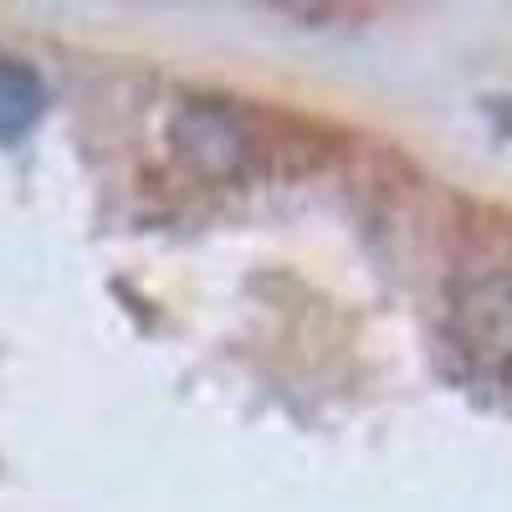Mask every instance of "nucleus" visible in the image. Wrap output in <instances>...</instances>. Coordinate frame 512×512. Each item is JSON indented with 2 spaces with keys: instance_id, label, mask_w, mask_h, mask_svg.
Returning <instances> with one entry per match:
<instances>
[{
  "instance_id": "nucleus-1",
  "label": "nucleus",
  "mask_w": 512,
  "mask_h": 512,
  "mask_svg": "<svg viewBox=\"0 0 512 512\" xmlns=\"http://www.w3.org/2000/svg\"><path fill=\"white\" fill-rule=\"evenodd\" d=\"M164 139L169 154L210 185H241L267 175L272 159L287 149V139L267 123V113L241 108L231 98H185L169 113Z\"/></svg>"
},
{
  "instance_id": "nucleus-2",
  "label": "nucleus",
  "mask_w": 512,
  "mask_h": 512,
  "mask_svg": "<svg viewBox=\"0 0 512 512\" xmlns=\"http://www.w3.org/2000/svg\"><path fill=\"white\" fill-rule=\"evenodd\" d=\"M47 113V82L36 77V67L16 62V57H0V139H21L41 123Z\"/></svg>"
}]
</instances>
